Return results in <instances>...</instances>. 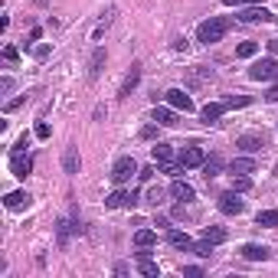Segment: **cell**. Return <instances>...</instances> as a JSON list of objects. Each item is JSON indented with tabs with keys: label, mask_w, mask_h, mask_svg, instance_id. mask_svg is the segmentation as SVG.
I'll return each instance as SVG.
<instances>
[{
	"label": "cell",
	"mask_w": 278,
	"mask_h": 278,
	"mask_svg": "<svg viewBox=\"0 0 278 278\" xmlns=\"http://www.w3.org/2000/svg\"><path fill=\"white\" fill-rule=\"evenodd\" d=\"M268 49H272L275 56H278V40H272V43H268Z\"/></svg>",
	"instance_id": "43"
},
{
	"label": "cell",
	"mask_w": 278,
	"mask_h": 278,
	"mask_svg": "<svg viewBox=\"0 0 278 278\" xmlns=\"http://www.w3.org/2000/svg\"><path fill=\"white\" fill-rule=\"evenodd\" d=\"M141 134H144V138H157V128H154V124H147V128L141 131Z\"/></svg>",
	"instance_id": "40"
},
{
	"label": "cell",
	"mask_w": 278,
	"mask_h": 278,
	"mask_svg": "<svg viewBox=\"0 0 278 278\" xmlns=\"http://www.w3.org/2000/svg\"><path fill=\"white\" fill-rule=\"evenodd\" d=\"M170 196H174V200H183V203H190L193 200V187L187 183V180H180V177H174V183H170Z\"/></svg>",
	"instance_id": "15"
},
{
	"label": "cell",
	"mask_w": 278,
	"mask_h": 278,
	"mask_svg": "<svg viewBox=\"0 0 278 278\" xmlns=\"http://www.w3.org/2000/svg\"><path fill=\"white\" fill-rule=\"evenodd\" d=\"M164 196H167V193L160 190V187H151V190H147V203H151V206H160V203H164Z\"/></svg>",
	"instance_id": "30"
},
{
	"label": "cell",
	"mask_w": 278,
	"mask_h": 278,
	"mask_svg": "<svg viewBox=\"0 0 278 278\" xmlns=\"http://www.w3.org/2000/svg\"><path fill=\"white\" fill-rule=\"evenodd\" d=\"M151 121H157V124H164V128H174L177 121V108L170 105V108H164V105H154V112H151Z\"/></svg>",
	"instance_id": "12"
},
{
	"label": "cell",
	"mask_w": 278,
	"mask_h": 278,
	"mask_svg": "<svg viewBox=\"0 0 278 278\" xmlns=\"http://www.w3.org/2000/svg\"><path fill=\"white\" fill-rule=\"evenodd\" d=\"M232 26V20H226V16H210V20H203L200 23V30H196V40L200 43H219L223 36H226V30Z\"/></svg>",
	"instance_id": "1"
},
{
	"label": "cell",
	"mask_w": 278,
	"mask_h": 278,
	"mask_svg": "<svg viewBox=\"0 0 278 278\" xmlns=\"http://www.w3.org/2000/svg\"><path fill=\"white\" fill-rule=\"evenodd\" d=\"M10 170H13V177H30V170H33V157L26 154V151H13V157H10Z\"/></svg>",
	"instance_id": "8"
},
{
	"label": "cell",
	"mask_w": 278,
	"mask_h": 278,
	"mask_svg": "<svg viewBox=\"0 0 278 278\" xmlns=\"http://www.w3.org/2000/svg\"><path fill=\"white\" fill-rule=\"evenodd\" d=\"M26 144H30V138H26V134H23V138L16 141V147H13V151H26Z\"/></svg>",
	"instance_id": "41"
},
{
	"label": "cell",
	"mask_w": 278,
	"mask_h": 278,
	"mask_svg": "<svg viewBox=\"0 0 278 278\" xmlns=\"http://www.w3.org/2000/svg\"><path fill=\"white\" fill-rule=\"evenodd\" d=\"M134 246H138V249L157 246V232H154V229H138V232H134Z\"/></svg>",
	"instance_id": "23"
},
{
	"label": "cell",
	"mask_w": 278,
	"mask_h": 278,
	"mask_svg": "<svg viewBox=\"0 0 278 278\" xmlns=\"http://www.w3.org/2000/svg\"><path fill=\"white\" fill-rule=\"evenodd\" d=\"M138 177H141V180H151V177H154V167H141Z\"/></svg>",
	"instance_id": "38"
},
{
	"label": "cell",
	"mask_w": 278,
	"mask_h": 278,
	"mask_svg": "<svg viewBox=\"0 0 278 278\" xmlns=\"http://www.w3.org/2000/svg\"><path fill=\"white\" fill-rule=\"evenodd\" d=\"M151 151H154V160H157V164H167V160H174V157H177L174 144H164V141H157V144L151 147Z\"/></svg>",
	"instance_id": "21"
},
{
	"label": "cell",
	"mask_w": 278,
	"mask_h": 278,
	"mask_svg": "<svg viewBox=\"0 0 278 278\" xmlns=\"http://www.w3.org/2000/svg\"><path fill=\"white\" fill-rule=\"evenodd\" d=\"M62 167H66V174H79V167H82V157H79L76 147H69L66 154H62Z\"/></svg>",
	"instance_id": "24"
},
{
	"label": "cell",
	"mask_w": 278,
	"mask_h": 278,
	"mask_svg": "<svg viewBox=\"0 0 278 278\" xmlns=\"http://www.w3.org/2000/svg\"><path fill=\"white\" fill-rule=\"evenodd\" d=\"M265 102H278V82L268 88V95H265Z\"/></svg>",
	"instance_id": "39"
},
{
	"label": "cell",
	"mask_w": 278,
	"mask_h": 278,
	"mask_svg": "<svg viewBox=\"0 0 278 278\" xmlns=\"http://www.w3.org/2000/svg\"><path fill=\"white\" fill-rule=\"evenodd\" d=\"M203 160H206V154H203L200 144H190V147L180 151V164L183 167H203Z\"/></svg>",
	"instance_id": "13"
},
{
	"label": "cell",
	"mask_w": 278,
	"mask_h": 278,
	"mask_svg": "<svg viewBox=\"0 0 278 278\" xmlns=\"http://www.w3.org/2000/svg\"><path fill=\"white\" fill-rule=\"evenodd\" d=\"M216 206H219V213H226V216H242V213H246V200H239V190L223 193L216 200Z\"/></svg>",
	"instance_id": "4"
},
{
	"label": "cell",
	"mask_w": 278,
	"mask_h": 278,
	"mask_svg": "<svg viewBox=\"0 0 278 278\" xmlns=\"http://www.w3.org/2000/svg\"><path fill=\"white\" fill-rule=\"evenodd\" d=\"M10 88H13V79L4 76V79H0V92H10Z\"/></svg>",
	"instance_id": "37"
},
{
	"label": "cell",
	"mask_w": 278,
	"mask_h": 278,
	"mask_svg": "<svg viewBox=\"0 0 278 278\" xmlns=\"http://www.w3.org/2000/svg\"><path fill=\"white\" fill-rule=\"evenodd\" d=\"M183 275H187V278H196V275H203V268H200V265H187Z\"/></svg>",
	"instance_id": "36"
},
{
	"label": "cell",
	"mask_w": 278,
	"mask_h": 278,
	"mask_svg": "<svg viewBox=\"0 0 278 278\" xmlns=\"http://www.w3.org/2000/svg\"><path fill=\"white\" fill-rule=\"evenodd\" d=\"M49 56V46H36V59H46Z\"/></svg>",
	"instance_id": "42"
},
{
	"label": "cell",
	"mask_w": 278,
	"mask_h": 278,
	"mask_svg": "<svg viewBox=\"0 0 278 278\" xmlns=\"http://www.w3.org/2000/svg\"><path fill=\"white\" fill-rule=\"evenodd\" d=\"M239 20H242V23H272L275 16L268 13L262 4H252V7H246V10L239 13Z\"/></svg>",
	"instance_id": "9"
},
{
	"label": "cell",
	"mask_w": 278,
	"mask_h": 278,
	"mask_svg": "<svg viewBox=\"0 0 278 278\" xmlns=\"http://www.w3.org/2000/svg\"><path fill=\"white\" fill-rule=\"evenodd\" d=\"M252 170H255V160H252V157H236V160H229V174H242V177H246V174H252Z\"/></svg>",
	"instance_id": "22"
},
{
	"label": "cell",
	"mask_w": 278,
	"mask_h": 278,
	"mask_svg": "<svg viewBox=\"0 0 278 278\" xmlns=\"http://www.w3.org/2000/svg\"><path fill=\"white\" fill-rule=\"evenodd\" d=\"M164 98H167V105H174L177 112H193V108H196V105H193V98L187 95L183 88H170V92H167Z\"/></svg>",
	"instance_id": "10"
},
{
	"label": "cell",
	"mask_w": 278,
	"mask_h": 278,
	"mask_svg": "<svg viewBox=\"0 0 278 278\" xmlns=\"http://www.w3.org/2000/svg\"><path fill=\"white\" fill-rule=\"evenodd\" d=\"M249 79H255V82H272V79H278V59H258L252 62V69H249Z\"/></svg>",
	"instance_id": "2"
},
{
	"label": "cell",
	"mask_w": 278,
	"mask_h": 278,
	"mask_svg": "<svg viewBox=\"0 0 278 278\" xmlns=\"http://www.w3.org/2000/svg\"><path fill=\"white\" fill-rule=\"evenodd\" d=\"M160 174H167V177H180V174H183V164H174V160H167V164H160Z\"/></svg>",
	"instance_id": "29"
},
{
	"label": "cell",
	"mask_w": 278,
	"mask_h": 278,
	"mask_svg": "<svg viewBox=\"0 0 278 278\" xmlns=\"http://www.w3.org/2000/svg\"><path fill=\"white\" fill-rule=\"evenodd\" d=\"M193 252L200 255V258H210V252H213V242H206V239H203V242H196V246H193Z\"/></svg>",
	"instance_id": "33"
},
{
	"label": "cell",
	"mask_w": 278,
	"mask_h": 278,
	"mask_svg": "<svg viewBox=\"0 0 278 278\" xmlns=\"http://www.w3.org/2000/svg\"><path fill=\"white\" fill-rule=\"evenodd\" d=\"M138 272L141 275H147V278H157L160 275V268H157V262L151 258L147 252H138Z\"/></svg>",
	"instance_id": "18"
},
{
	"label": "cell",
	"mask_w": 278,
	"mask_h": 278,
	"mask_svg": "<svg viewBox=\"0 0 278 278\" xmlns=\"http://www.w3.org/2000/svg\"><path fill=\"white\" fill-rule=\"evenodd\" d=\"M138 170H141V167L134 164V157H118V160H115V167H112V183L124 187L134 174H138Z\"/></svg>",
	"instance_id": "3"
},
{
	"label": "cell",
	"mask_w": 278,
	"mask_h": 278,
	"mask_svg": "<svg viewBox=\"0 0 278 278\" xmlns=\"http://www.w3.org/2000/svg\"><path fill=\"white\" fill-rule=\"evenodd\" d=\"M49 134H52V128H49L46 121H40V124H36V138H40V141H46Z\"/></svg>",
	"instance_id": "34"
},
{
	"label": "cell",
	"mask_w": 278,
	"mask_h": 278,
	"mask_svg": "<svg viewBox=\"0 0 278 278\" xmlns=\"http://www.w3.org/2000/svg\"><path fill=\"white\" fill-rule=\"evenodd\" d=\"M249 187H252V180H249V177H236V174H232V190H239V193H246L249 190Z\"/></svg>",
	"instance_id": "31"
},
{
	"label": "cell",
	"mask_w": 278,
	"mask_h": 278,
	"mask_svg": "<svg viewBox=\"0 0 278 278\" xmlns=\"http://www.w3.org/2000/svg\"><path fill=\"white\" fill-rule=\"evenodd\" d=\"M4 62L16 66V62H20V49H16V46H4Z\"/></svg>",
	"instance_id": "32"
},
{
	"label": "cell",
	"mask_w": 278,
	"mask_h": 278,
	"mask_svg": "<svg viewBox=\"0 0 278 278\" xmlns=\"http://www.w3.org/2000/svg\"><path fill=\"white\" fill-rule=\"evenodd\" d=\"M223 167H226V164H223V157H219V154H210V157L203 160V177H206V180H213Z\"/></svg>",
	"instance_id": "20"
},
{
	"label": "cell",
	"mask_w": 278,
	"mask_h": 278,
	"mask_svg": "<svg viewBox=\"0 0 278 278\" xmlns=\"http://www.w3.org/2000/svg\"><path fill=\"white\" fill-rule=\"evenodd\" d=\"M255 52H258V43H242V46L236 49V56H239V59H252Z\"/></svg>",
	"instance_id": "28"
},
{
	"label": "cell",
	"mask_w": 278,
	"mask_h": 278,
	"mask_svg": "<svg viewBox=\"0 0 278 278\" xmlns=\"http://www.w3.org/2000/svg\"><path fill=\"white\" fill-rule=\"evenodd\" d=\"M203 239L213 242V246H219V242H226V229H223V226H206L203 229Z\"/></svg>",
	"instance_id": "26"
},
{
	"label": "cell",
	"mask_w": 278,
	"mask_h": 278,
	"mask_svg": "<svg viewBox=\"0 0 278 278\" xmlns=\"http://www.w3.org/2000/svg\"><path fill=\"white\" fill-rule=\"evenodd\" d=\"M134 203H138V193H134V190H115L108 200H105L108 210H131Z\"/></svg>",
	"instance_id": "6"
},
{
	"label": "cell",
	"mask_w": 278,
	"mask_h": 278,
	"mask_svg": "<svg viewBox=\"0 0 278 278\" xmlns=\"http://www.w3.org/2000/svg\"><path fill=\"white\" fill-rule=\"evenodd\" d=\"M226 112H232V108H229V102H210V105H206V108L200 112V118H203V124H216Z\"/></svg>",
	"instance_id": "11"
},
{
	"label": "cell",
	"mask_w": 278,
	"mask_h": 278,
	"mask_svg": "<svg viewBox=\"0 0 278 278\" xmlns=\"http://www.w3.org/2000/svg\"><path fill=\"white\" fill-rule=\"evenodd\" d=\"M102 66H105V49H95V56H92V62H88V76H98L102 72Z\"/></svg>",
	"instance_id": "27"
},
{
	"label": "cell",
	"mask_w": 278,
	"mask_h": 278,
	"mask_svg": "<svg viewBox=\"0 0 278 278\" xmlns=\"http://www.w3.org/2000/svg\"><path fill=\"white\" fill-rule=\"evenodd\" d=\"M72 232H82V223H79L76 213H72L69 219H59V226H56V242H59V246H66Z\"/></svg>",
	"instance_id": "7"
},
{
	"label": "cell",
	"mask_w": 278,
	"mask_h": 278,
	"mask_svg": "<svg viewBox=\"0 0 278 278\" xmlns=\"http://www.w3.org/2000/svg\"><path fill=\"white\" fill-rule=\"evenodd\" d=\"M239 252H242V258H249V262H265V258L272 255V249H268V246H255V242H249V246H242Z\"/></svg>",
	"instance_id": "14"
},
{
	"label": "cell",
	"mask_w": 278,
	"mask_h": 278,
	"mask_svg": "<svg viewBox=\"0 0 278 278\" xmlns=\"http://www.w3.org/2000/svg\"><path fill=\"white\" fill-rule=\"evenodd\" d=\"M236 147L246 151V154H255V151L268 147V138L262 131H249V134H239V138H236Z\"/></svg>",
	"instance_id": "5"
},
{
	"label": "cell",
	"mask_w": 278,
	"mask_h": 278,
	"mask_svg": "<svg viewBox=\"0 0 278 278\" xmlns=\"http://www.w3.org/2000/svg\"><path fill=\"white\" fill-rule=\"evenodd\" d=\"M4 206H7V210H26V206H30V193H26V190L7 193L4 196Z\"/></svg>",
	"instance_id": "17"
},
{
	"label": "cell",
	"mask_w": 278,
	"mask_h": 278,
	"mask_svg": "<svg viewBox=\"0 0 278 278\" xmlns=\"http://www.w3.org/2000/svg\"><path fill=\"white\" fill-rule=\"evenodd\" d=\"M138 82H141V66H131V72L124 76V82H121V92H118V95H121V98H128V95L134 92V85H138Z\"/></svg>",
	"instance_id": "19"
},
{
	"label": "cell",
	"mask_w": 278,
	"mask_h": 278,
	"mask_svg": "<svg viewBox=\"0 0 278 278\" xmlns=\"http://www.w3.org/2000/svg\"><path fill=\"white\" fill-rule=\"evenodd\" d=\"M167 239H170V246L180 249V252H193V246H196V242L187 236V232H180V229H170V232H167Z\"/></svg>",
	"instance_id": "16"
},
{
	"label": "cell",
	"mask_w": 278,
	"mask_h": 278,
	"mask_svg": "<svg viewBox=\"0 0 278 278\" xmlns=\"http://www.w3.org/2000/svg\"><path fill=\"white\" fill-rule=\"evenodd\" d=\"M226 7H252V4H262V0H223Z\"/></svg>",
	"instance_id": "35"
},
{
	"label": "cell",
	"mask_w": 278,
	"mask_h": 278,
	"mask_svg": "<svg viewBox=\"0 0 278 278\" xmlns=\"http://www.w3.org/2000/svg\"><path fill=\"white\" fill-rule=\"evenodd\" d=\"M255 226H262V229H275L278 226V213L275 210H262L255 216Z\"/></svg>",
	"instance_id": "25"
}]
</instances>
